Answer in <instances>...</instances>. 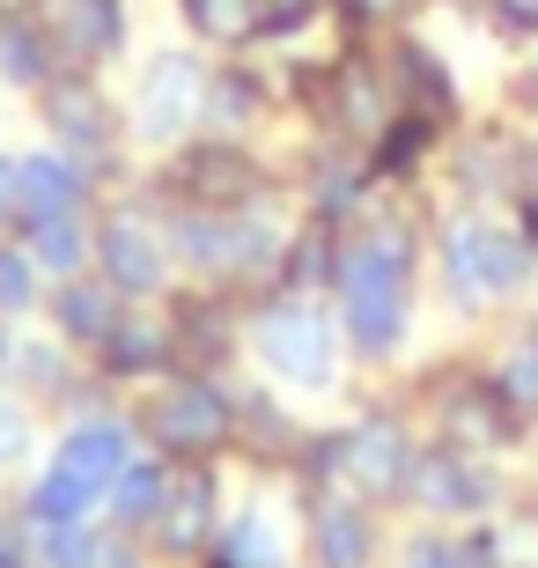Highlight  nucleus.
<instances>
[{"mask_svg": "<svg viewBox=\"0 0 538 568\" xmlns=\"http://www.w3.org/2000/svg\"><path fill=\"white\" fill-rule=\"evenodd\" d=\"M0 355H8V339H0Z\"/></svg>", "mask_w": 538, "mask_h": 568, "instance_id": "nucleus-33", "label": "nucleus"}, {"mask_svg": "<svg viewBox=\"0 0 538 568\" xmlns=\"http://www.w3.org/2000/svg\"><path fill=\"white\" fill-rule=\"evenodd\" d=\"M222 568H281V539H273V525L258 517V509H244V517L229 525V539H222Z\"/></svg>", "mask_w": 538, "mask_h": 568, "instance_id": "nucleus-14", "label": "nucleus"}, {"mask_svg": "<svg viewBox=\"0 0 538 568\" xmlns=\"http://www.w3.org/2000/svg\"><path fill=\"white\" fill-rule=\"evenodd\" d=\"M414 0H339V16L347 22H392V16H406Z\"/></svg>", "mask_w": 538, "mask_h": 568, "instance_id": "nucleus-29", "label": "nucleus"}, {"mask_svg": "<svg viewBox=\"0 0 538 568\" xmlns=\"http://www.w3.org/2000/svg\"><path fill=\"white\" fill-rule=\"evenodd\" d=\"M376 554V525L354 503H325L311 517V561L317 568H369Z\"/></svg>", "mask_w": 538, "mask_h": 568, "instance_id": "nucleus-10", "label": "nucleus"}, {"mask_svg": "<svg viewBox=\"0 0 538 568\" xmlns=\"http://www.w3.org/2000/svg\"><path fill=\"white\" fill-rule=\"evenodd\" d=\"M82 207V170L67 155H22V214L30 222H52V214Z\"/></svg>", "mask_w": 538, "mask_h": 568, "instance_id": "nucleus-11", "label": "nucleus"}, {"mask_svg": "<svg viewBox=\"0 0 538 568\" xmlns=\"http://www.w3.org/2000/svg\"><path fill=\"white\" fill-rule=\"evenodd\" d=\"M317 0H258V30L251 38H295V30H311Z\"/></svg>", "mask_w": 538, "mask_h": 568, "instance_id": "nucleus-24", "label": "nucleus"}, {"mask_svg": "<svg viewBox=\"0 0 538 568\" xmlns=\"http://www.w3.org/2000/svg\"><path fill=\"white\" fill-rule=\"evenodd\" d=\"M406 281H414V244L398 222H376L362 244L339 252V311H347L354 355H392L406 333Z\"/></svg>", "mask_w": 538, "mask_h": 568, "instance_id": "nucleus-1", "label": "nucleus"}, {"mask_svg": "<svg viewBox=\"0 0 538 568\" xmlns=\"http://www.w3.org/2000/svg\"><path fill=\"white\" fill-rule=\"evenodd\" d=\"M30 258L67 274L74 258H82V230H74V214H52V222H30Z\"/></svg>", "mask_w": 538, "mask_h": 568, "instance_id": "nucleus-17", "label": "nucleus"}, {"mask_svg": "<svg viewBox=\"0 0 538 568\" xmlns=\"http://www.w3.org/2000/svg\"><path fill=\"white\" fill-rule=\"evenodd\" d=\"M163 525H170V539H177V547H192V539H200V525H207V487L192 480L185 495H177V517L163 509Z\"/></svg>", "mask_w": 538, "mask_h": 568, "instance_id": "nucleus-25", "label": "nucleus"}, {"mask_svg": "<svg viewBox=\"0 0 538 568\" xmlns=\"http://www.w3.org/2000/svg\"><path fill=\"white\" fill-rule=\"evenodd\" d=\"M517 200H538V141H517Z\"/></svg>", "mask_w": 538, "mask_h": 568, "instance_id": "nucleus-31", "label": "nucleus"}, {"mask_svg": "<svg viewBox=\"0 0 538 568\" xmlns=\"http://www.w3.org/2000/svg\"><path fill=\"white\" fill-rule=\"evenodd\" d=\"M185 22L200 38H251L258 30V0H185Z\"/></svg>", "mask_w": 538, "mask_h": 568, "instance_id": "nucleus-16", "label": "nucleus"}, {"mask_svg": "<svg viewBox=\"0 0 538 568\" xmlns=\"http://www.w3.org/2000/svg\"><path fill=\"white\" fill-rule=\"evenodd\" d=\"M104 274L119 281V288H155L163 281V236H155V222H141V214H119L104 230Z\"/></svg>", "mask_w": 538, "mask_h": 568, "instance_id": "nucleus-9", "label": "nucleus"}, {"mask_svg": "<svg viewBox=\"0 0 538 568\" xmlns=\"http://www.w3.org/2000/svg\"><path fill=\"white\" fill-rule=\"evenodd\" d=\"M16 450H22V414L0 406V458H16Z\"/></svg>", "mask_w": 538, "mask_h": 568, "instance_id": "nucleus-32", "label": "nucleus"}, {"mask_svg": "<svg viewBox=\"0 0 538 568\" xmlns=\"http://www.w3.org/2000/svg\"><path fill=\"white\" fill-rule=\"evenodd\" d=\"M200 104H207V74H200V60H192V52H163V60H148V74H141L133 126H141V141H177Z\"/></svg>", "mask_w": 538, "mask_h": 568, "instance_id": "nucleus-4", "label": "nucleus"}, {"mask_svg": "<svg viewBox=\"0 0 538 568\" xmlns=\"http://www.w3.org/2000/svg\"><path fill=\"white\" fill-rule=\"evenodd\" d=\"M0 311H30V252H0Z\"/></svg>", "mask_w": 538, "mask_h": 568, "instance_id": "nucleus-27", "label": "nucleus"}, {"mask_svg": "<svg viewBox=\"0 0 538 568\" xmlns=\"http://www.w3.org/2000/svg\"><path fill=\"white\" fill-rule=\"evenodd\" d=\"M406 495H414L420 509H435V517H457V509H487L501 495V480L487 473V465H473L457 443H443V450H420L414 458Z\"/></svg>", "mask_w": 538, "mask_h": 568, "instance_id": "nucleus-5", "label": "nucleus"}, {"mask_svg": "<svg viewBox=\"0 0 538 568\" xmlns=\"http://www.w3.org/2000/svg\"><path fill=\"white\" fill-rule=\"evenodd\" d=\"M52 317H60L67 333H82V339H111V317H104V295L97 288H60Z\"/></svg>", "mask_w": 538, "mask_h": 568, "instance_id": "nucleus-22", "label": "nucleus"}, {"mask_svg": "<svg viewBox=\"0 0 538 568\" xmlns=\"http://www.w3.org/2000/svg\"><path fill=\"white\" fill-rule=\"evenodd\" d=\"M0 214H22V155H0Z\"/></svg>", "mask_w": 538, "mask_h": 568, "instance_id": "nucleus-30", "label": "nucleus"}, {"mask_svg": "<svg viewBox=\"0 0 538 568\" xmlns=\"http://www.w3.org/2000/svg\"><path fill=\"white\" fill-rule=\"evenodd\" d=\"M487 8V30L509 44H531L538 38V0H479Z\"/></svg>", "mask_w": 538, "mask_h": 568, "instance_id": "nucleus-23", "label": "nucleus"}, {"mask_svg": "<svg viewBox=\"0 0 538 568\" xmlns=\"http://www.w3.org/2000/svg\"><path fill=\"white\" fill-rule=\"evenodd\" d=\"M52 126H60L74 148L104 141V126H97V97H82V89H52Z\"/></svg>", "mask_w": 538, "mask_h": 568, "instance_id": "nucleus-20", "label": "nucleus"}, {"mask_svg": "<svg viewBox=\"0 0 538 568\" xmlns=\"http://www.w3.org/2000/svg\"><path fill=\"white\" fill-rule=\"evenodd\" d=\"M384 82H392L398 111H428V119H450L457 111V82L428 38H398L392 60H384Z\"/></svg>", "mask_w": 538, "mask_h": 568, "instance_id": "nucleus-6", "label": "nucleus"}, {"mask_svg": "<svg viewBox=\"0 0 538 568\" xmlns=\"http://www.w3.org/2000/svg\"><path fill=\"white\" fill-rule=\"evenodd\" d=\"M229 436V406L222 392H207V384H177L163 399V443H185V450H200V443Z\"/></svg>", "mask_w": 538, "mask_h": 568, "instance_id": "nucleus-12", "label": "nucleus"}, {"mask_svg": "<svg viewBox=\"0 0 538 568\" xmlns=\"http://www.w3.org/2000/svg\"><path fill=\"white\" fill-rule=\"evenodd\" d=\"M251 104H258V89H251V74H222V82L207 89V111H214V119H244Z\"/></svg>", "mask_w": 538, "mask_h": 568, "instance_id": "nucleus-26", "label": "nucleus"}, {"mask_svg": "<svg viewBox=\"0 0 538 568\" xmlns=\"http://www.w3.org/2000/svg\"><path fill=\"white\" fill-rule=\"evenodd\" d=\"M332 347H339V339H332V317L311 311V303H281V311L258 317V362L288 384L325 392L332 384Z\"/></svg>", "mask_w": 538, "mask_h": 568, "instance_id": "nucleus-3", "label": "nucleus"}, {"mask_svg": "<svg viewBox=\"0 0 538 568\" xmlns=\"http://www.w3.org/2000/svg\"><path fill=\"white\" fill-rule=\"evenodd\" d=\"M67 44L74 52H111L119 44V0H67Z\"/></svg>", "mask_w": 538, "mask_h": 568, "instance_id": "nucleus-15", "label": "nucleus"}, {"mask_svg": "<svg viewBox=\"0 0 538 568\" xmlns=\"http://www.w3.org/2000/svg\"><path fill=\"white\" fill-rule=\"evenodd\" d=\"M406 568H465V547H443V539H414Z\"/></svg>", "mask_w": 538, "mask_h": 568, "instance_id": "nucleus-28", "label": "nucleus"}, {"mask_svg": "<svg viewBox=\"0 0 538 568\" xmlns=\"http://www.w3.org/2000/svg\"><path fill=\"white\" fill-rule=\"evenodd\" d=\"M89 503H97V495H89L82 480H67L60 465H44L38 487H30V517H38V525H82Z\"/></svg>", "mask_w": 538, "mask_h": 568, "instance_id": "nucleus-13", "label": "nucleus"}, {"mask_svg": "<svg viewBox=\"0 0 538 568\" xmlns=\"http://www.w3.org/2000/svg\"><path fill=\"white\" fill-rule=\"evenodd\" d=\"M0 74L8 82H38L44 74V52H38V30L30 22H0Z\"/></svg>", "mask_w": 538, "mask_h": 568, "instance_id": "nucleus-21", "label": "nucleus"}, {"mask_svg": "<svg viewBox=\"0 0 538 568\" xmlns=\"http://www.w3.org/2000/svg\"><path fill=\"white\" fill-rule=\"evenodd\" d=\"M155 503H163V473L155 465H125L111 480V517H148Z\"/></svg>", "mask_w": 538, "mask_h": 568, "instance_id": "nucleus-19", "label": "nucleus"}, {"mask_svg": "<svg viewBox=\"0 0 538 568\" xmlns=\"http://www.w3.org/2000/svg\"><path fill=\"white\" fill-rule=\"evenodd\" d=\"M443 281H450L457 303H501L531 281V244L509 230H495L487 214H457L443 230Z\"/></svg>", "mask_w": 538, "mask_h": 568, "instance_id": "nucleus-2", "label": "nucleus"}, {"mask_svg": "<svg viewBox=\"0 0 538 568\" xmlns=\"http://www.w3.org/2000/svg\"><path fill=\"white\" fill-rule=\"evenodd\" d=\"M339 473H347L362 495H392V487H406V473H414V450H406V436H398L392 422H362L339 436Z\"/></svg>", "mask_w": 538, "mask_h": 568, "instance_id": "nucleus-7", "label": "nucleus"}, {"mask_svg": "<svg viewBox=\"0 0 538 568\" xmlns=\"http://www.w3.org/2000/svg\"><path fill=\"white\" fill-rule=\"evenodd\" d=\"M52 465H60L67 480H82L89 495H111V480L133 465V443H125L119 422H82L60 450H52Z\"/></svg>", "mask_w": 538, "mask_h": 568, "instance_id": "nucleus-8", "label": "nucleus"}, {"mask_svg": "<svg viewBox=\"0 0 538 568\" xmlns=\"http://www.w3.org/2000/svg\"><path fill=\"white\" fill-rule=\"evenodd\" d=\"M97 539L82 525H38V561L44 568H97Z\"/></svg>", "mask_w": 538, "mask_h": 568, "instance_id": "nucleus-18", "label": "nucleus"}]
</instances>
